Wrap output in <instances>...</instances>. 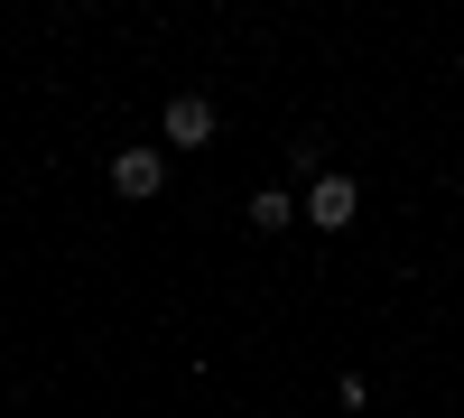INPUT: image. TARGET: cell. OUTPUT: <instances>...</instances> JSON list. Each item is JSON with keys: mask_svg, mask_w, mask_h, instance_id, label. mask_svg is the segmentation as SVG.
I'll return each mask as SVG.
<instances>
[{"mask_svg": "<svg viewBox=\"0 0 464 418\" xmlns=\"http://www.w3.org/2000/svg\"><path fill=\"white\" fill-rule=\"evenodd\" d=\"M297 214L316 223V233H343V223L362 214V186H353V177H316V186H306V205H297Z\"/></svg>", "mask_w": 464, "mask_h": 418, "instance_id": "obj_1", "label": "cell"}, {"mask_svg": "<svg viewBox=\"0 0 464 418\" xmlns=\"http://www.w3.org/2000/svg\"><path fill=\"white\" fill-rule=\"evenodd\" d=\"M111 186H121L130 205L159 196V186H168V159H159V149H121V159H111Z\"/></svg>", "mask_w": 464, "mask_h": 418, "instance_id": "obj_2", "label": "cell"}, {"mask_svg": "<svg viewBox=\"0 0 464 418\" xmlns=\"http://www.w3.org/2000/svg\"><path fill=\"white\" fill-rule=\"evenodd\" d=\"M168 140H177V149H205V140H214V102H205V93H177V102H168Z\"/></svg>", "mask_w": 464, "mask_h": 418, "instance_id": "obj_3", "label": "cell"}, {"mask_svg": "<svg viewBox=\"0 0 464 418\" xmlns=\"http://www.w3.org/2000/svg\"><path fill=\"white\" fill-rule=\"evenodd\" d=\"M288 223H297V205L279 196V186H260L251 196V233H288Z\"/></svg>", "mask_w": 464, "mask_h": 418, "instance_id": "obj_4", "label": "cell"}]
</instances>
